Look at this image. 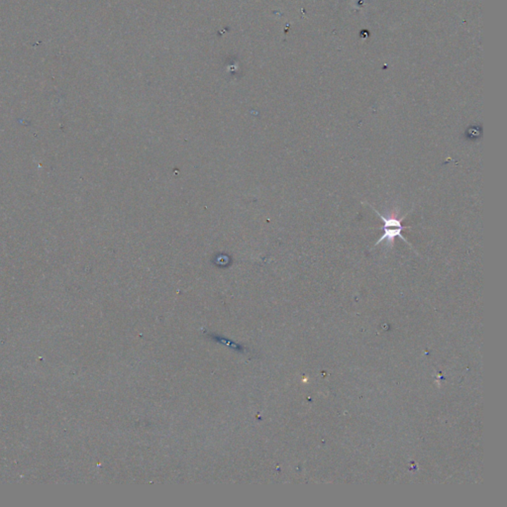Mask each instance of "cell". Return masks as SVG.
I'll use <instances>...</instances> for the list:
<instances>
[{
  "label": "cell",
  "instance_id": "cell-1",
  "mask_svg": "<svg viewBox=\"0 0 507 507\" xmlns=\"http://www.w3.org/2000/svg\"><path fill=\"white\" fill-rule=\"evenodd\" d=\"M371 207H372V210L375 211L376 213L378 216H380V219L383 220V223H385V225H383V230H385V232H383V236L380 238V239L378 240L377 243L375 244V246H378V244L383 243L385 240H387V246H394V239L397 237L402 238V240L405 242V243L409 244L410 247L412 248V245L409 244V242L407 241L406 238L404 236V235L402 234V232L404 231V229H406V228H411L409 226H402V220H404L405 217H406L407 214H405L404 217L402 218V219H399V218L397 217V216H385L383 214H380V212L376 208H373L372 205H370Z\"/></svg>",
  "mask_w": 507,
  "mask_h": 507
}]
</instances>
